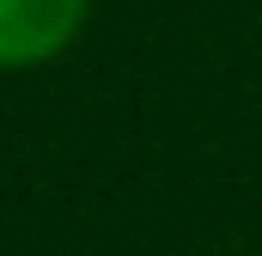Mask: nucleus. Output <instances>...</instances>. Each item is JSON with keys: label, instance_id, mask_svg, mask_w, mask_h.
I'll return each instance as SVG.
<instances>
[{"label": "nucleus", "instance_id": "nucleus-1", "mask_svg": "<svg viewBox=\"0 0 262 256\" xmlns=\"http://www.w3.org/2000/svg\"><path fill=\"white\" fill-rule=\"evenodd\" d=\"M92 0H0V67L55 61L85 31Z\"/></svg>", "mask_w": 262, "mask_h": 256}]
</instances>
